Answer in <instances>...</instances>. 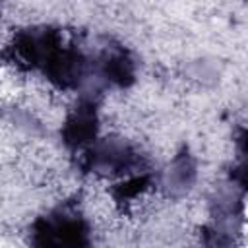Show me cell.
Here are the masks:
<instances>
[{"mask_svg":"<svg viewBox=\"0 0 248 248\" xmlns=\"http://www.w3.org/2000/svg\"><path fill=\"white\" fill-rule=\"evenodd\" d=\"M35 248H91V234L85 219L72 207H58L33 225Z\"/></svg>","mask_w":248,"mask_h":248,"instance_id":"cell-1","label":"cell"},{"mask_svg":"<svg viewBox=\"0 0 248 248\" xmlns=\"http://www.w3.org/2000/svg\"><path fill=\"white\" fill-rule=\"evenodd\" d=\"M85 165L91 172L107 178L114 176H136L140 172L143 159L138 149L120 136L97 138L85 151Z\"/></svg>","mask_w":248,"mask_h":248,"instance_id":"cell-2","label":"cell"},{"mask_svg":"<svg viewBox=\"0 0 248 248\" xmlns=\"http://www.w3.org/2000/svg\"><path fill=\"white\" fill-rule=\"evenodd\" d=\"M97 108L91 99H81L66 116L62 138L70 149H87L97 140Z\"/></svg>","mask_w":248,"mask_h":248,"instance_id":"cell-3","label":"cell"},{"mask_svg":"<svg viewBox=\"0 0 248 248\" xmlns=\"http://www.w3.org/2000/svg\"><path fill=\"white\" fill-rule=\"evenodd\" d=\"M196 178H198L196 159L184 149L176 153L163 170L161 188L169 198H182L194 188Z\"/></svg>","mask_w":248,"mask_h":248,"instance_id":"cell-4","label":"cell"},{"mask_svg":"<svg viewBox=\"0 0 248 248\" xmlns=\"http://www.w3.org/2000/svg\"><path fill=\"white\" fill-rule=\"evenodd\" d=\"M99 79L124 87L134 79V62L120 46H105L97 58Z\"/></svg>","mask_w":248,"mask_h":248,"instance_id":"cell-5","label":"cell"}]
</instances>
